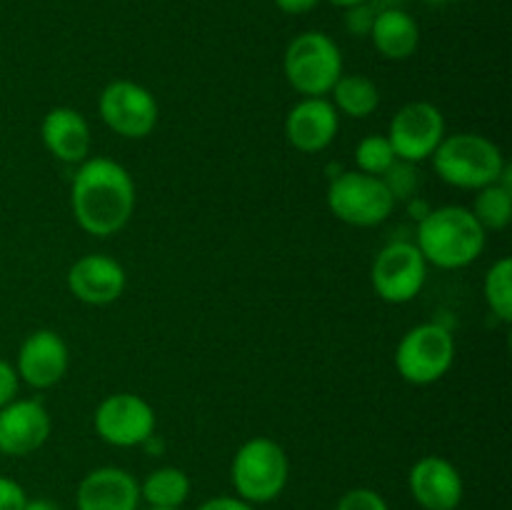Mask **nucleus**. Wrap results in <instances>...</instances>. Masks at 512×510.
Instances as JSON below:
<instances>
[{"label": "nucleus", "mask_w": 512, "mask_h": 510, "mask_svg": "<svg viewBox=\"0 0 512 510\" xmlns=\"http://www.w3.org/2000/svg\"><path fill=\"white\" fill-rule=\"evenodd\" d=\"M70 208L88 235L110 238L120 233L135 213L133 175L118 160H83L70 185Z\"/></svg>", "instance_id": "1"}, {"label": "nucleus", "mask_w": 512, "mask_h": 510, "mask_svg": "<svg viewBox=\"0 0 512 510\" xmlns=\"http://www.w3.org/2000/svg\"><path fill=\"white\" fill-rule=\"evenodd\" d=\"M485 230L475 220L473 210L463 205L433 208L420 218L415 245L425 263L443 270L468 268L483 255Z\"/></svg>", "instance_id": "2"}, {"label": "nucleus", "mask_w": 512, "mask_h": 510, "mask_svg": "<svg viewBox=\"0 0 512 510\" xmlns=\"http://www.w3.org/2000/svg\"><path fill=\"white\" fill-rule=\"evenodd\" d=\"M430 158H433L435 175L460 190H480L490 183H498L508 165L503 150L480 133L445 135Z\"/></svg>", "instance_id": "3"}, {"label": "nucleus", "mask_w": 512, "mask_h": 510, "mask_svg": "<svg viewBox=\"0 0 512 510\" xmlns=\"http://www.w3.org/2000/svg\"><path fill=\"white\" fill-rule=\"evenodd\" d=\"M288 480V453L283 445L265 435L245 440L230 463V483L235 495L248 500L250 505L273 503L288 488Z\"/></svg>", "instance_id": "4"}, {"label": "nucleus", "mask_w": 512, "mask_h": 510, "mask_svg": "<svg viewBox=\"0 0 512 510\" xmlns=\"http://www.w3.org/2000/svg\"><path fill=\"white\" fill-rule=\"evenodd\" d=\"M283 73L303 98H325L343 75V53L328 33L305 30L285 48Z\"/></svg>", "instance_id": "5"}, {"label": "nucleus", "mask_w": 512, "mask_h": 510, "mask_svg": "<svg viewBox=\"0 0 512 510\" xmlns=\"http://www.w3.org/2000/svg\"><path fill=\"white\" fill-rule=\"evenodd\" d=\"M328 208L343 223L355 228H375L393 215L395 198L378 175L343 170L330 180Z\"/></svg>", "instance_id": "6"}, {"label": "nucleus", "mask_w": 512, "mask_h": 510, "mask_svg": "<svg viewBox=\"0 0 512 510\" xmlns=\"http://www.w3.org/2000/svg\"><path fill=\"white\" fill-rule=\"evenodd\" d=\"M455 363V338L445 325L420 323L400 338L395 368L405 383L430 385L448 375Z\"/></svg>", "instance_id": "7"}, {"label": "nucleus", "mask_w": 512, "mask_h": 510, "mask_svg": "<svg viewBox=\"0 0 512 510\" xmlns=\"http://www.w3.org/2000/svg\"><path fill=\"white\" fill-rule=\"evenodd\" d=\"M428 278V263L418 245L408 240L388 243L373 260L370 283L380 300L390 305H405L415 300Z\"/></svg>", "instance_id": "8"}, {"label": "nucleus", "mask_w": 512, "mask_h": 510, "mask_svg": "<svg viewBox=\"0 0 512 510\" xmlns=\"http://www.w3.org/2000/svg\"><path fill=\"white\" fill-rule=\"evenodd\" d=\"M103 123L115 135L128 140L148 138L158 125V100L145 85L133 80H113L103 88L98 100Z\"/></svg>", "instance_id": "9"}, {"label": "nucleus", "mask_w": 512, "mask_h": 510, "mask_svg": "<svg viewBox=\"0 0 512 510\" xmlns=\"http://www.w3.org/2000/svg\"><path fill=\"white\" fill-rule=\"evenodd\" d=\"M93 428L108 445L135 448L155 433V410L135 393L108 395L95 408Z\"/></svg>", "instance_id": "10"}, {"label": "nucleus", "mask_w": 512, "mask_h": 510, "mask_svg": "<svg viewBox=\"0 0 512 510\" xmlns=\"http://www.w3.org/2000/svg\"><path fill=\"white\" fill-rule=\"evenodd\" d=\"M443 138L445 118L440 108H435L428 100L405 103L390 120L388 140L398 160H405V163L428 160Z\"/></svg>", "instance_id": "11"}, {"label": "nucleus", "mask_w": 512, "mask_h": 510, "mask_svg": "<svg viewBox=\"0 0 512 510\" xmlns=\"http://www.w3.org/2000/svg\"><path fill=\"white\" fill-rule=\"evenodd\" d=\"M70 368L68 343L55 330H33L20 343L15 358V373L25 385L35 390H48L65 378Z\"/></svg>", "instance_id": "12"}, {"label": "nucleus", "mask_w": 512, "mask_h": 510, "mask_svg": "<svg viewBox=\"0 0 512 510\" xmlns=\"http://www.w3.org/2000/svg\"><path fill=\"white\" fill-rule=\"evenodd\" d=\"M53 430L48 408L40 400L15 398L0 408V455L25 458L45 445Z\"/></svg>", "instance_id": "13"}, {"label": "nucleus", "mask_w": 512, "mask_h": 510, "mask_svg": "<svg viewBox=\"0 0 512 510\" xmlns=\"http://www.w3.org/2000/svg\"><path fill=\"white\" fill-rule=\"evenodd\" d=\"M408 490L423 510H455L465 495L460 470L443 455H423L408 473Z\"/></svg>", "instance_id": "14"}, {"label": "nucleus", "mask_w": 512, "mask_h": 510, "mask_svg": "<svg viewBox=\"0 0 512 510\" xmlns=\"http://www.w3.org/2000/svg\"><path fill=\"white\" fill-rule=\"evenodd\" d=\"M125 270L115 258L88 253L75 260L68 270V290L85 305H110L123 295Z\"/></svg>", "instance_id": "15"}, {"label": "nucleus", "mask_w": 512, "mask_h": 510, "mask_svg": "<svg viewBox=\"0 0 512 510\" xmlns=\"http://www.w3.org/2000/svg\"><path fill=\"white\" fill-rule=\"evenodd\" d=\"M140 480L118 465H103L85 475L75 490L78 510H138Z\"/></svg>", "instance_id": "16"}, {"label": "nucleus", "mask_w": 512, "mask_h": 510, "mask_svg": "<svg viewBox=\"0 0 512 510\" xmlns=\"http://www.w3.org/2000/svg\"><path fill=\"white\" fill-rule=\"evenodd\" d=\"M340 113L328 98H303L285 115V138L300 153H320L335 140Z\"/></svg>", "instance_id": "17"}, {"label": "nucleus", "mask_w": 512, "mask_h": 510, "mask_svg": "<svg viewBox=\"0 0 512 510\" xmlns=\"http://www.w3.org/2000/svg\"><path fill=\"white\" fill-rule=\"evenodd\" d=\"M40 138H43L45 150L60 163H83L90 158V148H93V135H90V125L83 113L75 108L60 105L45 113L43 123H40Z\"/></svg>", "instance_id": "18"}, {"label": "nucleus", "mask_w": 512, "mask_h": 510, "mask_svg": "<svg viewBox=\"0 0 512 510\" xmlns=\"http://www.w3.org/2000/svg\"><path fill=\"white\" fill-rule=\"evenodd\" d=\"M370 40L385 60H408L420 45L418 20L405 8H385L375 13Z\"/></svg>", "instance_id": "19"}, {"label": "nucleus", "mask_w": 512, "mask_h": 510, "mask_svg": "<svg viewBox=\"0 0 512 510\" xmlns=\"http://www.w3.org/2000/svg\"><path fill=\"white\" fill-rule=\"evenodd\" d=\"M190 490L193 483L185 470L163 465L145 475L140 483V500H145L150 508H183L185 500L190 498Z\"/></svg>", "instance_id": "20"}, {"label": "nucleus", "mask_w": 512, "mask_h": 510, "mask_svg": "<svg viewBox=\"0 0 512 510\" xmlns=\"http://www.w3.org/2000/svg\"><path fill=\"white\" fill-rule=\"evenodd\" d=\"M330 93H333V100H330V103L335 105V110L355 120L370 118L380 105L378 85L360 73H353V75L343 73Z\"/></svg>", "instance_id": "21"}, {"label": "nucleus", "mask_w": 512, "mask_h": 510, "mask_svg": "<svg viewBox=\"0 0 512 510\" xmlns=\"http://www.w3.org/2000/svg\"><path fill=\"white\" fill-rule=\"evenodd\" d=\"M473 215L483 230H505L512 220V183H490L478 190L473 203Z\"/></svg>", "instance_id": "22"}, {"label": "nucleus", "mask_w": 512, "mask_h": 510, "mask_svg": "<svg viewBox=\"0 0 512 510\" xmlns=\"http://www.w3.org/2000/svg\"><path fill=\"white\" fill-rule=\"evenodd\" d=\"M483 295L490 313H493L498 320H503V323H510L512 320V260L508 255L495 260V263L490 265L483 283Z\"/></svg>", "instance_id": "23"}, {"label": "nucleus", "mask_w": 512, "mask_h": 510, "mask_svg": "<svg viewBox=\"0 0 512 510\" xmlns=\"http://www.w3.org/2000/svg\"><path fill=\"white\" fill-rule=\"evenodd\" d=\"M395 160H398V155H395L388 135H365L355 148V165H358L355 170H360V173L383 178L393 168Z\"/></svg>", "instance_id": "24"}, {"label": "nucleus", "mask_w": 512, "mask_h": 510, "mask_svg": "<svg viewBox=\"0 0 512 510\" xmlns=\"http://www.w3.org/2000/svg\"><path fill=\"white\" fill-rule=\"evenodd\" d=\"M415 163H405V160H395L393 168L388 170V173L383 175L385 185H388V190L393 193L395 203H398L400 198H410V195L415 193V188H418L420 178H418V170L413 168Z\"/></svg>", "instance_id": "25"}, {"label": "nucleus", "mask_w": 512, "mask_h": 510, "mask_svg": "<svg viewBox=\"0 0 512 510\" xmlns=\"http://www.w3.org/2000/svg\"><path fill=\"white\" fill-rule=\"evenodd\" d=\"M335 510H390L388 500L373 488H353L343 493Z\"/></svg>", "instance_id": "26"}, {"label": "nucleus", "mask_w": 512, "mask_h": 510, "mask_svg": "<svg viewBox=\"0 0 512 510\" xmlns=\"http://www.w3.org/2000/svg\"><path fill=\"white\" fill-rule=\"evenodd\" d=\"M378 10L370 3L353 5V8H345V28L353 35H370V28H373V20Z\"/></svg>", "instance_id": "27"}, {"label": "nucleus", "mask_w": 512, "mask_h": 510, "mask_svg": "<svg viewBox=\"0 0 512 510\" xmlns=\"http://www.w3.org/2000/svg\"><path fill=\"white\" fill-rule=\"evenodd\" d=\"M28 503V493L18 480L0 475V510H23Z\"/></svg>", "instance_id": "28"}, {"label": "nucleus", "mask_w": 512, "mask_h": 510, "mask_svg": "<svg viewBox=\"0 0 512 510\" xmlns=\"http://www.w3.org/2000/svg\"><path fill=\"white\" fill-rule=\"evenodd\" d=\"M18 388H20V378L15 373V365L8 363L5 358H0V408L8 405L10 400L18 398Z\"/></svg>", "instance_id": "29"}, {"label": "nucleus", "mask_w": 512, "mask_h": 510, "mask_svg": "<svg viewBox=\"0 0 512 510\" xmlns=\"http://www.w3.org/2000/svg\"><path fill=\"white\" fill-rule=\"evenodd\" d=\"M198 510H255V505L238 498V495H215V498H208L205 503H200Z\"/></svg>", "instance_id": "30"}, {"label": "nucleus", "mask_w": 512, "mask_h": 510, "mask_svg": "<svg viewBox=\"0 0 512 510\" xmlns=\"http://www.w3.org/2000/svg\"><path fill=\"white\" fill-rule=\"evenodd\" d=\"M273 3L278 5V10L288 15H305L318 8L320 0H273Z\"/></svg>", "instance_id": "31"}, {"label": "nucleus", "mask_w": 512, "mask_h": 510, "mask_svg": "<svg viewBox=\"0 0 512 510\" xmlns=\"http://www.w3.org/2000/svg\"><path fill=\"white\" fill-rule=\"evenodd\" d=\"M23 510H60V505L50 498H28Z\"/></svg>", "instance_id": "32"}, {"label": "nucleus", "mask_w": 512, "mask_h": 510, "mask_svg": "<svg viewBox=\"0 0 512 510\" xmlns=\"http://www.w3.org/2000/svg\"><path fill=\"white\" fill-rule=\"evenodd\" d=\"M328 3L338 5V8H353V5H360V3H370V0H328Z\"/></svg>", "instance_id": "33"}, {"label": "nucleus", "mask_w": 512, "mask_h": 510, "mask_svg": "<svg viewBox=\"0 0 512 510\" xmlns=\"http://www.w3.org/2000/svg\"><path fill=\"white\" fill-rule=\"evenodd\" d=\"M425 3H430V5H448V3H455V0H425Z\"/></svg>", "instance_id": "34"}, {"label": "nucleus", "mask_w": 512, "mask_h": 510, "mask_svg": "<svg viewBox=\"0 0 512 510\" xmlns=\"http://www.w3.org/2000/svg\"><path fill=\"white\" fill-rule=\"evenodd\" d=\"M148 510H180V508H148Z\"/></svg>", "instance_id": "35"}, {"label": "nucleus", "mask_w": 512, "mask_h": 510, "mask_svg": "<svg viewBox=\"0 0 512 510\" xmlns=\"http://www.w3.org/2000/svg\"><path fill=\"white\" fill-rule=\"evenodd\" d=\"M455 510H460V508H455Z\"/></svg>", "instance_id": "36"}]
</instances>
